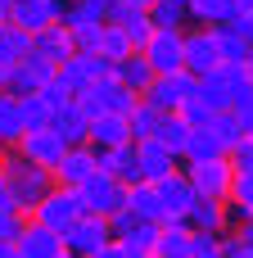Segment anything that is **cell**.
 I'll use <instances>...</instances> for the list:
<instances>
[{
	"mask_svg": "<svg viewBox=\"0 0 253 258\" xmlns=\"http://www.w3.org/2000/svg\"><path fill=\"white\" fill-rule=\"evenodd\" d=\"M0 172H5V181H9V200H14L23 213H32L36 200H41L45 190H54V172L41 168V163H32V159H23L18 150H5Z\"/></svg>",
	"mask_w": 253,
	"mask_h": 258,
	"instance_id": "6da1fadb",
	"label": "cell"
},
{
	"mask_svg": "<svg viewBox=\"0 0 253 258\" xmlns=\"http://www.w3.org/2000/svg\"><path fill=\"white\" fill-rule=\"evenodd\" d=\"M77 195H81V213H95V218H113V213L127 209V186L113 181V177L100 172V168L77 186Z\"/></svg>",
	"mask_w": 253,
	"mask_h": 258,
	"instance_id": "7a4b0ae2",
	"label": "cell"
},
{
	"mask_svg": "<svg viewBox=\"0 0 253 258\" xmlns=\"http://www.w3.org/2000/svg\"><path fill=\"white\" fill-rule=\"evenodd\" d=\"M27 218L63 236V231L81 218V195H77V190H68V186H54V190H45V195L36 200V209H32Z\"/></svg>",
	"mask_w": 253,
	"mask_h": 258,
	"instance_id": "3957f363",
	"label": "cell"
},
{
	"mask_svg": "<svg viewBox=\"0 0 253 258\" xmlns=\"http://www.w3.org/2000/svg\"><path fill=\"white\" fill-rule=\"evenodd\" d=\"M195 91H199V77H190L186 68H177V73H158L140 100H145V104H154L158 113H177Z\"/></svg>",
	"mask_w": 253,
	"mask_h": 258,
	"instance_id": "277c9868",
	"label": "cell"
},
{
	"mask_svg": "<svg viewBox=\"0 0 253 258\" xmlns=\"http://www.w3.org/2000/svg\"><path fill=\"white\" fill-rule=\"evenodd\" d=\"M181 172L190 177V186H195V195H199V200H217V204H226V195H231V177H235L231 159H208V163H181Z\"/></svg>",
	"mask_w": 253,
	"mask_h": 258,
	"instance_id": "5b68a950",
	"label": "cell"
},
{
	"mask_svg": "<svg viewBox=\"0 0 253 258\" xmlns=\"http://www.w3.org/2000/svg\"><path fill=\"white\" fill-rule=\"evenodd\" d=\"M140 54L149 59L154 73H177V68H186V32H177V27H154L149 41L140 45Z\"/></svg>",
	"mask_w": 253,
	"mask_h": 258,
	"instance_id": "8992f818",
	"label": "cell"
},
{
	"mask_svg": "<svg viewBox=\"0 0 253 258\" xmlns=\"http://www.w3.org/2000/svg\"><path fill=\"white\" fill-rule=\"evenodd\" d=\"M59 240H63V249H68V254H77V258H95L104 245H109V240H113V231H109V218L81 213V218H77V222H72V227L59 236Z\"/></svg>",
	"mask_w": 253,
	"mask_h": 258,
	"instance_id": "52a82bcc",
	"label": "cell"
},
{
	"mask_svg": "<svg viewBox=\"0 0 253 258\" xmlns=\"http://www.w3.org/2000/svg\"><path fill=\"white\" fill-rule=\"evenodd\" d=\"M54 73H59V63H50V59H41V54L32 50V54H23L14 68H5V91L18 95V100H23V95H36Z\"/></svg>",
	"mask_w": 253,
	"mask_h": 258,
	"instance_id": "ba28073f",
	"label": "cell"
},
{
	"mask_svg": "<svg viewBox=\"0 0 253 258\" xmlns=\"http://www.w3.org/2000/svg\"><path fill=\"white\" fill-rule=\"evenodd\" d=\"M109 231H113V240H118V245L136 249L140 258H149L154 240H158V222H154V218H140V213H131V209L113 213V218H109Z\"/></svg>",
	"mask_w": 253,
	"mask_h": 258,
	"instance_id": "9c48e42d",
	"label": "cell"
},
{
	"mask_svg": "<svg viewBox=\"0 0 253 258\" xmlns=\"http://www.w3.org/2000/svg\"><path fill=\"white\" fill-rule=\"evenodd\" d=\"M154 190H158V209H163V218H158V227L163 222H186V213H190V204L199 200L195 195V186H190V177L177 168L172 177H163V181H154Z\"/></svg>",
	"mask_w": 253,
	"mask_h": 258,
	"instance_id": "30bf717a",
	"label": "cell"
},
{
	"mask_svg": "<svg viewBox=\"0 0 253 258\" xmlns=\"http://www.w3.org/2000/svg\"><path fill=\"white\" fill-rule=\"evenodd\" d=\"M63 9H68V0H9V23L36 36V32L54 27L63 18Z\"/></svg>",
	"mask_w": 253,
	"mask_h": 258,
	"instance_id": "8fae6325",
	"label": "cell"
},
{
	"mask_svg": "<svg viewBox=\"0 0 253 258\" xmlns=\"http://www.w3.org/2000/svg\"><path fill=\"white\" fill-rule=\"evenodd\" d=\"M131 150H136V168H140V181H163V177H172L177 168H181V159L163 145V141H154V136H145V141H131Z\"/></svg>",
	"mask_w": 253,
	"mask_h": 258,
	"instance_id": "7c38bea8",
	"label": "cell"
},
{
	"mask_svg": "<svg viewBox=\"0 0 253 258\" xmlns=\"http://www.w3.org/2000/svg\"><path fill=\"white\" fill-rule=\"evenodd\" d=\"M213 68H222L213 27H190V32H186V73H190V77H208Z\"/></svg>",
	"mask_w": 253,
	"mask_h": 258,
	"instance_id": "4fadbf2b",
	"label": "cell"
},
{
	"mask_svg": "<svg viewBox=\"0 0 253 258\" xmlns=\"http://www.w3.org/2000/svg\"><path fill=\"white\" fill-rule=\"evenodd\" d=\"M109 73H113V63H109V59H100V54H81V50H72V54L59 63V77H63L72 91H86V86L104 82Z\"/></svg>",
	"mask_w": 253,
	"mask_h": 258,
	"instance_id": "5bb4252c",
	"label": "cell"
},
{
	"mask_svg": "<svg viewBox=\"0 0 253 258\" xmlns=\"http://www.w3.org/2000/svg\"><path fill=\"white\" fill-rule=\"evenodd\" d=\"M14 150H18L23 159H32V163H41V168H50V172H54L68 145H63V141H59L50 127H36V132H23V141H18Z\"/></svg>",
	"mask_w": 253,
	"mask_h": 258,
	"instance_id": "9a60e30c",
	"label": "cell"
},
{
	"mask_svg": "<svg viewBox=\"0 0 253 258\" xmlns=\"http://www.w3.org/2000/svg\"><path fill=\"white\" fill-rule=\"evenodd\" d=\"M91 172H95V145H68L63 159H59V168H54V186L77 190Z\"/></svg>",
	"mask_w": 253,
	"mask_h": 258,
	"instance_id": "2e32d148",
	"label": "cell"
},
{
	"mask_svg": "<svg viewBox=\"0 0 253 258\" xmlns=\"http://www.w3.org/2000/svg\"><path fill=\"white\" fill-rule=\"evenodd\" d=\"M18 254L23 258H59L63 254V240H59V231H50V227H41V222H23V231H18Z\"/></svg>",
	"mask_w": 253,
	"mask_h": 258,
	"instance_id": "e0dca14e",
	"label": "cell"
},
{
	"mask_svg": "<svg viewBox=\"0 0 253 258\" xmlns=\"http://www.w3.org/2000/svg\"><path fill=\"white\" fill-rule=\"evenodd\" d=\"M95 168H100V172H109V177H113V181H122V186L140 181V168H136V150H131V145L95 150Z\"/></svg>",
	"mask_w": 253,
	"mask_h": 258,
	"instance_id": "ac0fdd59",
	"label": "cell"
},
{
	"mask_svg": "<svg viewBox=\"0 0 253 258\" xmlns=\"http://www.w3.org/2000/svg\"><path fill=\"white\" fill-rule=\"evenodd\" d=\"M50 132H54L63 145H91V118H86L77 104H63V109L50 118Z\"/></svg>",
	"mask_w": 253,
	"mask_h": 258,
	"instance_id": "d6986e66",
	"label": "cell"
},
{
	"mask_svg": "<svg viewBox=\"0 0 253 258\" xmlns=\"http://www.w3.org/2000/svg\"><path fill=\"white\" fill-rule=\"evenodd\" d=\"M91 145H95V150L131 145V122H127L122 113H100V118H91Z\"/></svg>",
	"mask_w": 253,
	"mask_h": 258,
	"instance_id": "ffe728a7",
	"label": "cell"
},
{
	"mask_svg": "<svg viewBox=\"0 0 253 258\" xmlns=\"http://www.w3.org/2000/svg\"><path fill=\"white\" fill-rule=\"evenodd\" d=\"M113 77H118V82H122L127 91H136V95H145V91H149V82H154L158 73L149 68V59H145L140 50H131V54L122 59V63H113Z\"/></svg>",
	"mask_w": 253,
	"mask_h": 258,
	"instance_id": "44dd1931",
	"label": "cell"
},
{
	"mask_svg": "<svg viewBox=\"0 0 253 258\" xmlns=\"http://www.w3.org/2000/svg\"><path fill=\"white\" fill-rule=\"evenodd\" d=\"M186 227H190V231H208V236L231 231V227H226V204H217V200H195L190 213H186Z\"/></svg>",
	"mask_w": 253,
	"mask_h": 258,
	"instance_id": "7402d4cb",
	"label": "cell"
},
{
	"mask_svg": "<svg viewBox=\"0 0 253 258\" xmlns=\"http://www.w3.org/2000/svg\"><path fill=\"white\" fill-rule=\"evenodd\" d=\"M190 236H195V231H190L186 222H163L149 258H190Z\"/></svg>",
	"mask_w": 253,
	"mask_h": 258,
	"instance_id": "603a6c76",
	"label": "cell"
},
{
	"mask_svg": "<svg viewBox=\"0 0 253 258\" xmlns=\"http://www.w3.org/2000/svg\"><path fill=\"white\" fill-rule=\"evenodd\" d=\"M32 50H36L41 59H50V63H63V59L72 54V32H68L63 23H54V27H45V32L32 36Z\"/></svg>",
	"mask_w": 253,
	"mask_h": 258,
	"instance_id": "cb8c5ba5",
	"label": "cell"
},
{
	"mask_svg": "<svg viewBox=\"0 0 253 258\" xmlns=\"http://www.w3.org/2000/svg\"><path fill=\"white\" fill-rule=\"evenodd\" d=\"M213 36H217V54H222V63H244V59H249L253 41L235 27V23H217Z\"/></svg>",
	"mask_w": 253,
	"mask_h": 258,
	"instance_id": "d4e9b609",
	"label": "cell"
},
{
	"mask_svg": "<svg viewBox=\"0 0 253 258\" xmlns=\"http://www.w3.org/2000/svg\"><path fill=\"white\" fill-rule=\"evenodd\" d=\"M208 159H226V145H222V136L217 132H190V141H186V154H181V163H208Z\"/></svg>",
	"mask_w": 253,
	"mask_h": 258,
	"instance_id": "484cf974",
	"label": "cell"
},
{
	"mask_svg": "<svg viewBox=\"0 0 253 258\" xmlns=\"http://www.w3.org/2000/svg\"><path fill=\"white\" fill-rule=\"evenodd\" d=\"M217 113H222V109H217V104H213L204 91H195V95H190V100L177 109V118H181L190 132H204V127H213V118H217Z\"/></svg>",
	"mask_w": 253,
	"mask_h": 258,
	"instance_id": "4316f807",
	"label": "cell"
},
{
	"mask_svg": "<svg viewBox=\"0 0 253 258\" xmlns=\"http://www.w3.org/2000/svg\"><path fill=\"white\" fill-rule=\"evenodd\" d=\"M23 141V113H18V95L0 91V150H14Z\"/></svg>",
	"mask_w": 253,
	"mask_h": 258,
	"instance_id": "83f0119b",
	"label": "cell"
},
{
	"mask_svg": "<svg viewBox=\"0 0 253 258\" xmlns=\"http://www.w3.org/2000/svg\"><path fill=\"white\" fill-rule=\"evenodd\" d=\"M59 23H63V27H95V23H109V5H104V0H72Z\"/></svg>",
	"mask_w": 253,
	"mask_h": 258,
	"instance_id": "f1b7e54d",
	"label": "cell"
},
{
	"mask_svg": "<svg viewBox=\"0 0 253 258\" xmlns=\"http://www.w3.org/2000/svg\"><path fill=\"white\" fill-rule=\"evenodd\" d=\"M23 54H32V32L5 23V27H0V68H14Z\"/></svg>",
	"mask_w": 253,
	"mask_h": 258,
	"instance_id": "f546056e",
	"label": "cell"
},
{
	"mask_svg": "<svg viewBox=\"0 0 253 258\" xmlns=\"http://www.w3.org/2000/svg\"><path fill=\"white\" fill-rule=\"evenodd\" d=\"M127 209L131 213H140V218H163V209H158V190H154V181H131L127 186Z\"/></svg>",
	"mask_w": 253,
	"mask_h": 258,
	"instance_id": "4dcf8cb0",
	"label": "cell"
},
{
	"mask_svg": "<svg viewBox=\"0 0 253 258\" xmlns=\"http://www.w3.org/2000/svg\"><path fill=\"white\" fill-rule=\"evenodd\" d=\"M145 14H149V23H154V27H177V32H186V23H190L186 0H154Z\"/></svg>",
	"mask_w": 253,
	"mask_h": 258,
	"instance_id": "1f68e13d",
	"label": "cell"
},
{
	"mask_svg": "<svg viewBox=\"0 0 253 258\" xmlns=\"http://www.w3.org/2000/svg\"><path fill=\"white\" fill-rule=\"evenodd\" d=\"M131 50H136V45H131V36H127L118 23H104V32H100V59H109V63H122Z\"/></svg>",
	"mask_w": 253,
	"mask_h": 258,
	"instance_id": "d6a6232c",
	"label": "cell"
},
{
	"mask_svg": "<svg viewBox=\"0 0 253 258\" xmlns=\"http://www.w3.org/2000/svg\"><path fill=\"white\" fill-rule=\"evenodd\" d=\"M154 141H163L177 159L186 154V141H190V127L177 118V113H163V122H158V132H154Z\"/></svg>",
	"mask_w": 253,
	"mask_h": 258,
	"instance_id": "836d02e7",
	"label": "cell"
},
{
	"mask_svg": "<svg viewBox=\"0 0 253 258\" xmlns=\"http://www.w3.org/2000/svg\"><path fill=\"white\" fill-rule=\"evenodd\" d=\"M127 122H131V141H145V136H154V132H158V122H163V113H158L154 104H145V100H136V109L127 113Z\"/></svg>",
	"mask_w": 253,
	"mask_h": 258,
	"instance_id": "e575fe53",
	"label": "cell"
},
{
	"mask_svg": "<svg viewBox=\"0 0 253 258\" xmlns=\"http://www.w3.org/2000/svg\"><path fill=\"white\" fill-rule=\"evenodd\" d=\"M18 113H23V132H36V127H50V104L41 100V95H23L18 100Z\"/></svg>",
	"mask_w": 253,
	"mask_h": 258,
	"instance_id": "d590c367",
	"label": "cell"
},
{
	"mask_svg": "<svg viewBox=\"0 0 253 258\" xmlns=\"http://www.w3.org/2000/svg\"><path fill=\"white\" fill-rule=\"evenodd\" d=\"M36 95H41V100L50 104V113H59L63 104H72V95H77V91H72V86H68V82H63L59 73H54V77H50V82H45V86H41Z\"/></svg>",
	"mask_w": 253,
	"mask_h": 258,
	"instance_id": "8d00e7d4",
	"label": "cell"
},
{
	"mask_svg": "<svg viewBox=\"0 0 253 258\" xmlns=\"http://www.w3.org/2000/svg\"><path fill=\"white\" fill-rule=\"evenodd\" d=\"M23 222H27V213H23L18 204H5V209H0V240H5V245H14V240H18V231H23Z\"/></svg>",
	"mask_w": 253,
	"mask_h": 258,
	"instance_id": "74e56055",
	"label": "cell"
},
{
	"mask_svg": "<svg viewBox=\"0 0 253 258\" xmlns=\"http://www.w3.org/2000/svg\"><path fill=\"white\" fill-rule=\"evenodd\" d=\"M208 132H217V136H222V145H226V150H231V145H235V141H240V136H244V132H240V118H235V113H231V109H222V113H217V118H213V127H208Z\"/></svg>",
	"mask_w": 253,
	"mask_h": 258,
	"instance_id": "f35d334b",
	"label": "cell"
},
{
	"mask_svg": "<svg viewBox=\"0 0 253 258\" xmlns=\"http://www.w3.org/2000/svg\"><path fill=\"white\" fill-rule=\"evenodd\" d=\"M68 32H72V50L100 54V32H104V23H95V27H68Z\"/></svg>",
	"mask_w": 253,
	"mask_h": 258,
	"instance_id": "ab89813d",
	"label": "cell"
},
{
	"mask_svg": "<svg viewBox=\"0 0 253 258\" xmlns=\"http://www.w3.org/2000/svg\"><path fill=\"white\" fill-rule=\"evenodd\" d=\"M190 258H222V236L195 231V236H190Z\"/></svg>",
	"mask_w": 253,
	"mask_h": 258,
	"instance_id": "60d3db41",
	"label": "cell"
},
{
	"mask_svg": "<svg viewBox=\"0 0 253 258\" xmlns=\"http://www.w3.org/2000/svg\"><path fill=\"white\" fill-rule=\"evenodd\" d=\"M226 159H231L235 172H253V136H240V141L226 150Z\"/></svg>",
	"mask_w": 253,
	"mask_h": 258,
	"instance_id": "b9f144b4",
	"label": "cell"
},
{
	"mask_svg": "<svg viewBox=\"0 0 253 258\" xmlns=\"http://www.w3.org/2000/svg\"><path fill=\"white\" fill-rule=\"evenodd\" d=\"M226 200H231V204H244L253 213V172H235V177H231V195H226Z\"/></svg>",
	"mask_w": 253,
	"mask_h": 258,
	"instance_id": "7bdbcfd3",
	"label": "cell"
},
{
	"mask_svg": "<svg viewBox=\"0 0 253 258\" xmlns=\"http://www.w3.org/2000/svg\"><path fill=\"white\" fill-rule=\"evenodd\" d=\"M95 258H140V254H136V249H127V245H118V240H109Z\"/></svg>",
	"mask_w": 253,
	"mask_h": 258,
	"instance_id": "ee69618b",
	"label": "cell"
},
{
	"mask_svg": "<svg viewBox=\"0 0 253 258\" xmlns=\"http://www.w3.org/2000/svg\"><path fill=\"white\" fill-rule=\"evenodd\" d=\"M235 240H240L244 249H253V218H249V222H240V227H235Z\"/></svg>",
	"mask_w": 253,
	"mask_h": 258,
	"instance_id": "f6af8a7d",
	"label": "cell"
},
{
	"mask_svg": "<svg viewBox=\"0 0 253 258\" xmlns=\"http://www.w3.org/2000/svg\"><path fill=\"white\" fill-rule=\"evenodd\" d=\"M235 118H240V132H244V136H253V104H249V109H240Z\"/></svg>",
	"mask_w": 253,
	"mask_h": 258,
	"instance_id": "bcb514c9",
	"label": "cell"
},
{
	"mask_svg": "<svg viewBox=\"0 0 253 258\" xmlns=\"http://www.w3.org/2000/svg\"><path fill=\"white\" fill-rule=\"evenodd\" d=\"M231 14H235V18H244V14H253V0H231Z\"/></svg>",
	"mask_w": 253,
	"mask_h": 258,
	"instance_id": "7dc6e473",
	"label": "cell"
},
{
	"mask_svg": "<svg viewBox=\"0 0 253 258\" xmlns=\"http://www.w3.org/2000/svg\"><path fill=\"white\" fill-rule=\"evenodd\" d=\"M5 204H14V200H9V181H5V172H0V209H5Z\"/></svg>",
	"mask_w": 253,
	"mask_h": 258,
	"instance_id": "c3c4849f",
	"label": "cell"
},
{
	"mask_svg": "<svg viewBox=\"0 0 253 258\" xmlns=\"http://www.w3.org/2000/svg\"><path fill=\"white\" fill-rule=\"evenodd\" d=\"M0 258H23V254H18V245H5V249H0Z\"/></svg>",
	"mask_w": 253,
	"mask_h": 258,
	"instance_id": "681fc988",
	"label": "cell"
},
{
	"mask_svg": "<svg viewBox=\"0 0 253 258\" xmlns=\"http://www.w3.org/2000/svg\"><path fill=\"white\" fill-rule=\"evenodd\" d=\"M9 23V0H0V27Z\"/></svg>",
	"mask_w": 253,
	"mask_h": 258,
	"instance_id": "f907efd6",
	"label": "cell"
},
{
	"mask_svg": "<svg viewBox=\"0 0 253 258\" xmlns=\"http://www.w3.org/2000/svg\"><path fill=\"white\" fill-rule=\"evenodd\" d=\"M244 73H249V77H253V50H249V59H244Z\"/></svg>",
	"mask_w": 253,
	"mask_h": 258,
	"instance_id": "816d5d0a",
	"label": "cell"
},
{
	"mask_svg": "<svg viewBox=\"0 0 253 258\" xmlns=\"http://www.w3.org/2000/svg\"><path fill=\"white\" fill-rule=\"evenodd\" d=\"M131 5H140V9H149V5H154V0H131Z\"/></svg>",
	"mask_w": 253,
	"mask_h": 258,
	"instance_id": "f5cc1de1",
	"label": "cell"
},
{
	"mask_svg": "<svg viewBox=\"0 0 253 258\" xmlns=\"http://www.w3.org/2000/svg\"><path fill=\"white\" fill-rule=\"evenodd\" d=\"M0 91H5V68H0Z\"/></svg>",
	"mask_w": 253,
	"mask_h": 258,
	"instance_id": "db71d44e",
	"label": "cell"
},
{
	"mask_svg": "<svg viewBox=\"0 0 253 258\" xmlns=\"http://www.w3.org/2000/svg\"><path fill=\"white\" fill-rule=\"evenodd\" d=\"M190 5H204V0H186V9H190Z\"/></svg>",
	"mask_w": 253,
	"mask_h": 258,
	"instance_id": "11a10c76",
	"label": "cell"
},
{
	"mask_svg": "<svg viewBox=\"0 0 253 258\" xmlns=\"http://www.w3.org/2000/svg\"><path fill=\"white\" fill-rule=\"evenodd\" d=\"M59 258H77V254H68V249H63V254H59Z\"/></svg>",
	"mask_w": 253,
	"mask_h": 258,
	"instance_id": "9f6ffc18",
	"label": "cell"
},
{
	"mask_svg": "<svg viewBox=\"0 0 253 258\" xmlns=\"http://www.w3.org/2000/svg\"><path fill=\"white\" fill-rule=\"evenodd\" d=\"M0 249H5V240H0Z\"/></svg>",
	"mask_w": 253,
	"mask_h": 258,
	"instance_id": "6f0895ef",
	"label": "cell"
},
{
	"mask_svg": "<svg viewBox=\"0 0 253 258\" xmlns=\"http://www.w3.org/2000/svg\"><path fill=\"white\" fill-rule=\"evenodd\" d=\"M0 159H5V150H0Z\"/></svg>",
	"mask_w": 253,
	"mask_h": 258,
	"instance_id": "680465c9",
	"label": "cell"
},
{
	"mask_svg": "<svg viewBox=\"0 0 253 258\" xmlns=\"http://www.w3.org/2000/svg\"><path fill=\"white\" fill-rule=\"evenodd\" d=\"M68 5H72V0H68Z\"/></svg>",
	"mask_w": 253,
	"mask_h": 258,
	"instance_id": "91938a15",
	"label": "cell"
}]
</instances>
